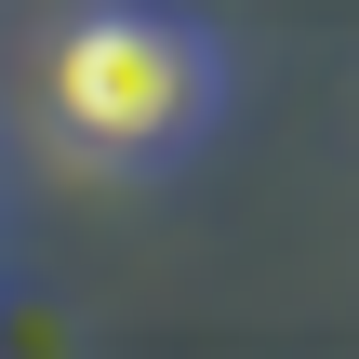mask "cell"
Here are the masks:
<instances>
[{
    "label": "cell",
    "mask_w": 359,
    "mask_h": 359,
    "mask_svg": "<svg viewBox=\"0 0 359 359\" xmlns=\"http://www.w3.org/2000/svg\"><path fill=\"white\" fill-rule=\"evenodd\" d=\"M40 93H53V147H67V160H93V173H160V160H187V147L213 133L226 53H213V27H187V13H160V0H93V13L53 27Z\"/></svg>",
    "instance_id": "obj_1"
}]
</instances>
